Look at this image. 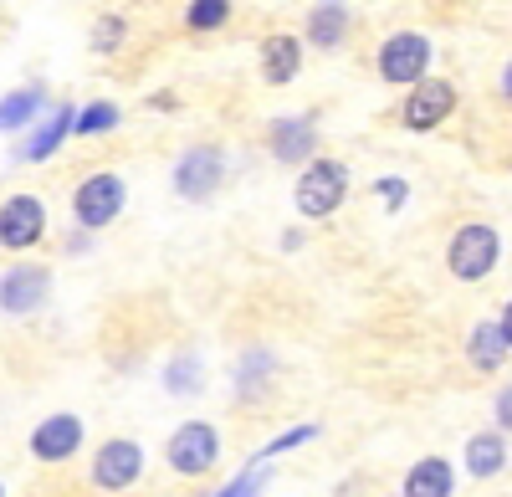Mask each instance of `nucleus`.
Masks as SVG:
<instances>
[{"label":"nucleus","mask_w":512,"mask_h":497,"mask_svg":"<svg viewBox=\"0 0 512 497\" xmlns=\"http://www.w3.org/2000/svg\"><path fill=\"white\" fill-rule=\"evenodd\" d=\"M466 354H472L477 369H487V375H492V369H497L512 349H507V339H502L497 323H482V328H472V344H466Z\"/></svg>","instance_id":"nucleus-18"},{"label":"nucleus","mask_w":512,"mask_h":497,"mask_svg":"<svg viewBox=\"0 0 512 497\" xmlns=\"http://www.w3.org/2000/svg\"><path fill=\"white\" fill-rule=\"evenodd\" d=\"M456 108V88L451 82H441V77H420L415 82V93L405 98V129H436V123L446 118Z\"/></svg>","instance_id":"nucleus-9"},{"label":"nucleus","mask_w":512,"mask_h":497,"mask_svg":"<svg viewBox=\"0 0 512 497\" xmlns=\"http://www.w3.org/2000/svg\"><path fill=\"white\" fill-rule=\"evenodd\" d=\"M77 446H82V421L67 416V410H62V416H47L31 431V457L36 462H72Z\"/></svg>","instance_id":"nucleus-11"},{"label":"nucleus","mask_w":512,"mask_h":497,"mask_svg":"<svg viewBox=\"0 0 512 497\" xmlns=\"http://www.w3.org/2000/svg\"><path fill=\"white\" fill-rule=\"evenodd\" d=\"M226 16H231V0H195L185 21H190L195 31H216V26H221Z\"/></svg>","instance_id":"nucleus-21"},{"label":"nucleus","mask_w":512,"mask_h":497,"mask_svg":"<svg viewBox=\"0 0 512 497\" xmlns=\"http://www.w3.org/2000/svg\"><path fill=\"white\" fill-rule=\"evenodd\" d=\"M497 328H502V339H507V349H512V298H507V308H502V323H497Z\"/></svg>","instance_id":"nucleus-28"},{"label":"nucleus","mask_w":512,"mask_h":497,"mask_svg":"<svg viewBox=\"0 0 512 497\" xmlns=\"http://www.w3.org/2000/svg\"><path fill=\"white\" fill-rule=\"evenodd\" d=\"M0 497H6V487H0Z\"/></svg>","instance_id":"nucleus-30"},{"label":"nucleus","mask_w":512,"mask_h":497,"mask_svg":"<svg viewBox=\"0 0 512 497\" xmlns=\"http://www.w3.org/2000/svg\"><path fill=\"white\" fill-rule=\"evenodd\" d=\"M497 426H502V431H512V385L497 395Z\"/></svg>","instance_id":"nucleus-26"},{"label":"nucleus","mask_w":512,"mask_h":497,"mask_svg":"<svg viewBox=\"0 0 512 497\" xmlns=\"http://www.w3.org/2000/svg\"><path fill=\"white\" fill-rule=\"evenodd\" d=\"M41 103H47V93H41L36 82H31V88L6 93V98H0V134H16V129H26V123H36Z\"/></svg>","instance_id":"nucleus-15"},{"label":"nucleus","mask_w":512,"mask_h":497,"mask_svg":"<svg viewBox=\"0 0 512 497\" xmlns=\"http://www.w3.org/2000/svg\"><path fill=\"white\" fill-rule=\"evenodd\" d=\"M497 252H502V241H497L492 226H461V231L451 236V252H446L451 277H461V282H482V277L497 267Z\"/></svg>","instance_id":"nucleus-4"},{"label":"nucleus","mask_w":512,"mask_h":497,"mask_svg":"<svg viewBox=\"0 0 512 497\" xmlns=\"http://www.w3.org/2000/svg\"><path fill=\"white\" fill-rule=\"evenodd\" d=\"M144 477V451L139 441H128V436H113L98 446V457H93V487L98 492H128Z\"/></svg>","instance_id":"nucleus-5"},{"label":"nucleus","mask_w":512,"mask_h":497,"mask_svg":"<svg viewBox=\"0 0 512 497\" xmlns=\"http://www.w3.org/2000/svg\"><path fill=\"white\" fill-rule=\"evenodd\" d=\"M344 195H349V170L344 164L338 159H313L303 170V180H297V211L323 221V216H333L338 205H344Z\"/></svg>","instance_id":"nucleus-1"},{"label":"nucleus","mask_w":512,"mask_h":497,"mask_svg":"<svg viewBox=\"0 0 512 497\" xmlns=\"http://www.w3.org/2000/svg\"><path fill=\"white\" fill-rule=\"evenodd\" d=\"M256 487H262V467H251V472H241L236 482H226L221 492H210V497H251Z\"/></svg>","instance_id":"nucleus-24"},{"label":"nucleus","mask_w":512,"mask_h":497,"mask_svg":"<svg viewBox=\"0 0 512 497\" xmlns=\"http://www.w3.org/2000/svg\"><path fill=\"white\" fill-rule=\"evenodd\" d=\"M41 236H47V205L36 195H11L0 205V246L6 252H26Z\"/></svg>","instance_id":"nucleus-6"},{"label":"nucleus","mask_w":512,"mask_h":497,"mask_svg":"<svg viewBox=\"0 0 512 497\" xmlns=\"http://www.w3.org/2000/svg\"><path fill=\"white\" fill-rule=\"evenodd\" d=\"M502 467H507V446H502L497 431H482V436L466 441V472L472 477H497Z\"/></svg>","instance_id":"nucleus-16"},{"label":"nucleus","mask_w":512,"mask_h":497,"mask_svg":"<svg viewBox=\"0 0 512 497\" xmlns=\"http://www.w3.org/2000/svg\"><path fill=\"white\" fill-rule=\"evenodd\" d=\"M216 457H221V436H216V426H205V421H185L164 446V462L175 467L180 477H205L210 467H216Z\"/></svg>","instance_id":"nucleus-3"},{"label":"nucleus","mask_w":512,"mask_h":497,"mask_svg":"<svg viewBox=\"0 0 512 497\" xmlns=\"http://www.w3.org/2000/svg\"><path fill=\"white\" fill-rule=\"evenodd\" d=\"M169 390H175V395L200 390V364L195 359H175V364H169Z\"/></svg>","instance_id":"nucleus-23"},{"label":"nucleus","mask_w":512,"mask_h":497,"mask_svg":"<svg viewBox=\"0 0 512 497\" xmlns=\"http://www.w3.org/2000/svg\"><path fill=\"white\" fill-rule=\"evenodd\" d=\"M262 67H267V82H292L297 77V41L292 36H272L262 47Z\"/></svg>","instance_id":"nucleus-19"},{"label":"nucleus","mask_w":512,"mask_h":497,"mask_svg":"<svg viewBox=\"0 0 512 497\" xmlns=\"http://www.w3.org/2000/svg\"><path fill=\"white\" fill-rule=\"evenodd\" d=\"M123 180L118 175H108V170H98V175H88L77 190H72V216H77V226L82 231H103V226H113L118 221V211H123Z\"/></svg>","instance_id":"nucleus-2"},{"label":"nucleus","mask_w":512,"mask_h":497,"mask_svg":"<svg viewBox=\"0 0 512 497\" xmlns=\"http://www.w3.org/2000/svg\"><path fill=\"white\" fill-rule=\"evenodd\" d=\"M425 67H431V41L415 36V31H400L379 47V77L384 82H420Z\"/></svg>","instance_id":"nucleus-7"},{"label":"nucleus","mask_w":512,"mask_h":497,"mask_svg":"<svg viewBox=\"0 0 512 497\" xmlns=\"http://www.w3.org/2000/svg\"><path fill=\"white\" fill-rule=\"evenodd\" d=\"M313 118H277L272 123V154L277 159H308L313 154Z\"/></svg>","instance_id":"nucleus-14"},{"label":"nucleus","mask_w":512,"mask_h":497,"mask_svg":"<svg viewBox=\"0 0 512 497\" xmlns=\"http://www.w3.org/2000/svg\"><path fill=\"white\" fill-rule=\"evenodd\" d=\"M318 436V426H292L287 436H277L267 451H262V457H277V451H292V446H303V441H313Z\"/></svg>","instance_id":"nucleus-25"},{"label":"nucleus","mask_w":512,"mask_h":497,"mask_svg":"<svg viewBox=\"0 0 512 497\" xmlns=\"http://www.w3.org/2000/svg\"><path fill=\"white\" fill-rule=\"evenodd\" d=\"M52 293V272L47 267H11L0 277V308L6 313H36Z\"/></svg>","instance_id":"nucleus-10"},{"label":"nucleus","mask_w":512,"mask_h":497,"mask_svg":"<svg viewBox=\"0 0 512 497\" xmlns=\"http://www.w3.org/2000/svg\"><path fill=\"white\" fill-rule=\"evenodd\" d=\"M72 113H77V108H52V113L31 129V139L21 144V159H47V154H57L62 139L72 134Z\"/></svg>","instance_id":"nucleus-13"},{"label":"nucleus","mask_w":512,"mask_h":497,"mask_svg":"<svg viewBox=\"0 0 512 497\" xmlns=\"http://www.w3.org/2000/svg\"><path fill=\"white\" fill-rule=\"evenodd\" d=\"M349 31V6H338V0H323V6L308 16V36L318 41V47H338Z\"/></svg>","instance_id":"nucleus-17"},{"label":"nucleus","mask_w":512,"mask_h":497,"mask_svg":"<svg viewBox=\"0 0 512 497\" xmlns=\"http://www.w3.org/2000/svg\"><path fill=\"white\" fill-rule=\"evenodd\" d=\"M103 129H118V108H113V103H88L82 113H72V134H77V139L103 134Z\"/></svg>","instance_id":"nucleus-20"},{"label":"nucleus","mask_w":512,"mask_h":497,"mask_svg":"<svg viewBox=\"0 0 512 497\" xmlns=\"http://www.w3.org/2000/svg\"><path fill=\"white\" fill-rule=\"evenodd\" d=\"M502 93L512 98V62H507V72H502Z\"/></svg>","instance_id":"nucleus-29"},{"label":"nucleus","mask_w":512,"mask_h":497,"mask_svg":"<svg viewBox=\"0 0 512 497\" xmlns=\"http://www.w3.org/2000/svg\"><path fill=\"white\" fill-rule=\"evenodd\" d=\"M456 487V472L446 457H420L405 477V497H451Z\"/></svg>","instance_id":"nucleus-12"},{"label":"nucleus","mask_w":512,"mask_h":497,"mask_svg":"<svg viewBox=\"0 0 512 497\" xmlns=\"http://www.w3.org/2000/svg\"><path fill=\"white\" fill-rule=\"evenodd\" d=\"M379 195L390 205H405V180H379Z\"/></svg>","instance_id":"nucleus-27"},{"label":"nucleus","mask_w":512,"mask_h":497,"mask_svg":"<svg viewBox=\"0 0 512 497\" xmlns=\"http://www.w3.org/2000/svg\"><path fill=\"white\" fill-rule=\"evenodd\" d=\"M123 47V21L118 16H98L93 26V52H118Z\"/></svg>","instance_id":"nucleus-22"},{"label":"nucleus","mask_w":512,"mask_h":497,"mask_svg":"<svg viewBox=\"0 0 512 497\" xmlns=\"http://www.w3.org/2000/svg\"><path fill=\"white\" fill-rule=\"evenodd\" d=\"M221 175H226L221 149L200 144V149H190V154L175 164V190H180L185 200H210V195H216V185H221Z\"/></svg>","instance_id":"nucleus-8"}]
</instances>
